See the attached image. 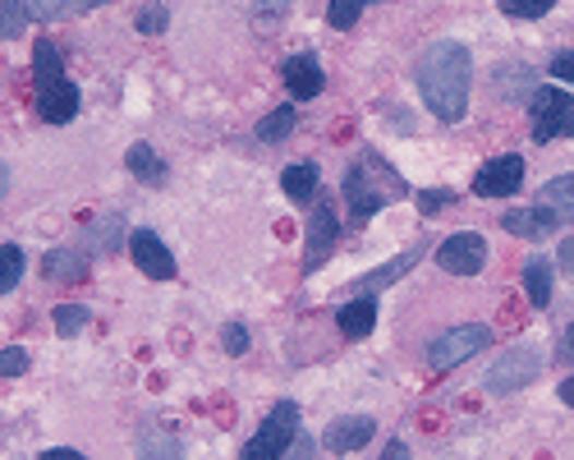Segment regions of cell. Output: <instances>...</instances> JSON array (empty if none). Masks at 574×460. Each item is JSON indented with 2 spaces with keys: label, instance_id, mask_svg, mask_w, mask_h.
I'll return each mask as SVG.
<instances>
[{
  "label": "cell",
  "instance_id": "18",
  "mask_svg": "<svg viewBox=\"0 0 574 460\" xmlns=\"http://www.w3.org/2000/svg\"><path fill=\"white\" fill-rule=\"evenodd\" d=\"M139 456L143 460H184L180 443H175V437L166 428H157V424H143L139 428Z\"/></svg>",
  "mask_w": 574,
  "mask_h": 460
},
{
  "label": "cell",
  "instance_id": "31",
  "mask_svg": "<svg viewBox=\"0 0 574 460\" xmlns=\"http://www.w3.org/2000/svg\"><path fill=\"white\" fill-rule=\"evenodd\" d=\"M551 10V0H501L505 19H542Z\"/></svg>",
  "mask_w": 574,
  "mask_h": 460
},
{
  "label": "cell",
  "instance_id": "3",
  "mask_svg": "<svg viewBox=\"0 0 574 460\" xmlns=\"http://www.w3.org/2000/svg\"><path fill=\"white\" fill-rule=\"evenodd\" d=\"M295 433H299V410L290 401H280L267 414V424H262L244 443L239 460H285V451H290V443H295Z\"/></svg>",
  "mask_w": 574,
  "mask_h": 460
},
{
  "label": "cell",
  "instance_id": "32",
  "mask_svg": "<svg viewBox=\"0 0 574 460\" xmlns=\"http://www.w3.org/2000/svg\"><path fill=\"white\" fill-rule=\"evenodd\" d=\"M19 374H28V350H0V378H19Z\"/></svg>",
  "mask_w": 574,
  "mask_h": 460
},
{
  "label": "cell",
  "instance_id": "27",
  "mask_svg": "<svg viewBox=\"0 0 574 460\" xmlns=\"http://www.w3.org/2000/svg\"><path fill=\"white\" fill-rule=\"evenodd\" d=\"M363 5H368V0H331V5H326V24L336 28V33H349V28L359 24Z\"/></svg>",
  "mask_w": 574,
  "mask_h": 460
},
{
  "label": "cell",
  "instance_id": "26",
  "mask_svg": "<svg viewBox=\"0 0 574 460\" xmlns=\"http://www.w3.org/2000/svg\"><path fill=\"white\" fill-rule=\"evenodd\" d=\"M290 129H295V106H280V111L262 116L258 139H262V143H280V139H290Z\"/></svg>",
  "mask_w": 574,
  "mask_h": 460
},
{
  "label": "cell",
  "instance_id": "35",
  "mask_svg": "<svg viewBox=\"0 0 574 460\" xmlns=\"http://www.w3.org/2000/svg\"><path fill=\"white\" fill-rule=\"evenodd\" d=\"M220 345H226V355H244V350H249V332L239 322H230L226 332H220Z\"/></svg>",
  "mask_w": 574,
  "mask_h": 460
},
{
  "label": "cell",
  "instance_id": "41",
  "mask_svg": "<svg viewBox=\"0 0 574 460\" xmlns=\"http://www.w3.org/2000/svg\"><path fill=\"white\" fill-rule=\"evenodd\" d=\"M561 401H565V405H574V378H565V382H561Z\"/></svg>",
  "mask_w": 574,
  "mask_h": 460
},
{
  "label": "cell",
  "instance_id": "38",
  "mask_svg": "<svg viewBox=\"0 0 574 460\" xmlns=\"http://www.w3.org/2000/svg\"><path fill=\"white\" fill-rule=\"evenodd\" d=\"M561 268L574 276V239H561Z\"/></svg>",
  "mask_w": 574,
  "mask_h": 460
},
{
  "label": "cell",
  "instance_id": "15",
  "mask_svg": "<svg viewBox=\"0 0 574 460\" xmlns=\"http://www.w3.org/2000/svg\"><path fill=\"white\" fill-rule=\"evenodd\" d=\"M336 318H340V332L345 337H368L372 327H378V304H372L368 295H359V299H345L340 309H336Z\"/></svg>",
  "mask_w": 574,
  "mask_h": 460
},
{
  "label": "cell",
  "instance_id": "29",
  "mask_svg": "<svg viewBox=\"0 0 574 460\" xmlns=\"http://www.w3.org/2000/svg\"><path fill=\"white\" fill-rule=\"evenodd\" d=\"M19 276H24V249H19V245H5V249H0V295L14 291Z\"/></svg>",
  "mask_w": 574,
  "mask_h": 460
},
{
  "label": "cell",
  "instance_id": "7",
  "mask_svg": "<svg viewBox=\"0 0 574 460\" xmlns=\"http://www.w3.org/2000/svg\"><path fill=\"white\" fill-rule=\"evenodd\" d=\"M482 262H488V239L478 231H459L451 239H441V249H437V268L451 276H478Z\"/></svg>",
  "mask_w": 574,
  "mask_h": 460
},
{
  "label": "cell",
  "instance_id": "19",
  "mask_svg": "<svg viewBox=\"0 0 574 460\" xmlns=\"http://www.w3.org/2000/svg\"><path fill=\"white\" fill-rule=\"evenodd\" d=\"M423 258V249H409V253H400V258H391L386 268H378V272H368L363 281H359V295H372V291H382V286H391V281H400L414 262Z\"/></svg>",
  "mask_w": 574,
  "mask_h": 460
},
{
  "label": "cell",
  "instance_id": "25",
  "mask_svg": "<svg viewBox=\"0 0 574 460\" xmlns=\"http://www.w3.org/2000/svg\"><path fill=\"white\" fill-rule=\"evenodd\" d=\"M28 24H33V10L24 0H0V37H24Z\"/></svg>",
  "mask_w": 574,
  "mask_h": 460
},
{
  "label": "cell",
  "instance_id": "43",
  "mask_svg": "<svg viewBox=\"0 0 574 460\" xmlns=\"http://www.w3.org/2000/svg\"><path fill=\"white\" fill-rule=\"evenodd\" d=\"M276 5H285V0H267V5H262V10H276Z\"/></svg>",
  "mask_w": 574,
  "mask_h": 460
},
{
  "label": "cell",
  "instance_id": "39",
  "mask_svg": "<svg viewBox=\"0 0 574 460\" xmlns=\"http://www.w3.org/2000/svg\"><path fill=\"white\" fill-rule=\"evenodd\" d=\"M561 359H565V364H574V327L561 337Z\"/></svg>",
  "mask_w": 574,
  "mask_h": 460
},
{
  "label": "cell",
  "instance_id": "34",
  "mask_svg": "<svg viewBox=\"0 0 574 460\" xmlns=\"http://www.w3.org/2000/svg\"><path fill=\"white\" fill-rule=\"evenodd\" d=\"M446 203H455L451 189H423V193H418V212H423V216H437Z\"/></svg>",
  "mask_w": 574,
  "mask_h": 460
},
{
  "label": "cell",
  "instance_id": "23",
  "mask_svg": "<svg viewBox=\"0 0 574 460\" xmlns=\"http://www.w3.org/2000/svg\"><path fill=\"white\" fill-rule=\"evenodd\" d=\"M106 5V0H33V19H74V14H87Z\"/></svg>",
  "mask_w": 574,
  "mask_h": 460
},
{
  "label": "cell",
  "instance_id": "28",
  "mask_svg": "<svg viewBox=\"0 0 574 460\" xmlns=\"http://www.w3.org/2000/svg\"><path fill=\"white\" fill-rule=\"evenodd\" d=\"M120 239H129L120 216H101V222L93 226V249H97V253H116V249H120Z\"/></svg>",
  "mask_w": 574,
  "mask_h": 460
},
{
  "label": "cell",
  "instance_id": "42",
  "mask_svg": "<svg viewBox=\"0 0 574 460\" xmlns=\"http://www.w3.org/2000/svg\"><path fill=\"white\" fill-rule=\"evenodd\" d=\"M5 189H10V170L0 166V199H5Z\"/></svg>",
  "mask_w": 574,
  "mask_h": 460
},
{
  "label": "cell",
  "instance_id": "37",
  "mask_svg": "<svg viewBox=\"0 0 574 460\" xmlns=\"http://www.w3.org/2000/svg\"><path fill=\"white\" fill-rule=\"evenodd\" d=\"M41 460H87V456H83V451H74V447H51Z\"/></svg>",
  "mask_w": 574,
  "mask_h": 460
},
{
  "label": "cell",
  "instance_id": "8",
  "mask_svg": "<svg viewBox=\"0 0 574 460\" xmlns=\"http://www.w3.org/2000/svg\"><path fill=\"white\" fill-rule=\"evenodd\" d=\"M519 185H524V157L505 152V157H492L488 166L478 170L474 193H482V199H505V193H515Z\"/></svg>",
  "mask_w": 574,
  "mask_h": 460
},
{
  "label": "cell",
  "instance_id": "14",
  "mask_svg": "<svg viewBox=\"0 0 574 460\" xmlns=\"http://www.w3.org/2000/svg\"><path fill=\"white\" fill-rule=\"evenodd\" d=\"M501 226L511 231V235L538 239V235H551L561 222H557V212H551V208H538V203H534V208H515V212H505V216H501Z\"/></svg>",
  "mask_w": 574,
  "mask_h": 460
},
{
  "label": "cell",
  "instance_id": "20",
  "mask_svg": "<svg viewBox=\"0 0 574 460\" xmlns=\"http://www.w3.org/2000/svg\"><path fill=\"white\" fill-rule=\"evenodd\" d=\"M124 166L134 170L143 185H162V180H166V162H162L147 143H134V148H129V152H124Z\"/></svg>",
  "mask_w": 574,
  "mask_h": 460
},
{
  "label": "cell",
  "instance_id": "17",
  "mask_svg": "<svg viewBox=\"0 0 574 460\" xmlns=\"http://www.w3.org/2000/svg\"><path fill=\"white\" fill-rule=\"evenodd\" d=\"M41 276H51V281H83L87 276V253L51 249L47 258H41Z\"/></svg>",
  "mask_w": 574,
  "mask_h": 460
},
{
  "label": "cell",
  "instance_id": "11",
  "mask_svg": "<svg viewBox=\"0 0 574 460\" xmlns=\"http://www.w3.org/2000/svg\"><path fill=\"white\" fill-rule=\"evenodd\" d=\"M285 87L295 93V102H313L318 93H322V64H318V56H308V51H299V56H290L285 60Z\"/></svg>",
  "mask_w": 574,
  "mask_h": 460
},
{
  "label": "cell",
  "instance_id": "24",
  "mask_svg": "<svg viewBox=\"0 0 574 460\" xmlns=\"http://www.w3.org/2000/svg\"><path fill=\"white\" fill-rule=\"evenodd\" d=\"M33 79H37V93L64 79V74H60V51L51 47V42H37V51H33Z\"/></svg>",
  "mask_w": 574,
  "mask_h": 460
},
{
  "label": "cell",
  "instance_id": "9",
  "mask_svg": "<svg viewBox=\"0 0 574 460\" xmlns=\"http://www.w3.org/2000/svg\"><path fill=\"white\" fill-rule=\"evenodd\" d=\"M336 212H331L326 203L313 208V216H308V245H303V272H318L322 262L331 258V249H336Z\"/></svg>",
  "mask_w": 574,
  "mask_h": 460
},
{
  "label": "cell",
  "instance_id": "22",
  "mask_svg": "<svg viewBox=\"0 0 574 460\" xmlns=\"http://www.w3.org/2000/svg\"><path fill=\"white\" fill-rule=\"evenodd\" d=\"M524 291H528V299H534L538 309H547V299H551V262L547 258H528L524 262Z\"/></svg>",
  "mask_w": 574,
  "mask_h": 460
},
{
  "label": "cell",
  "instance_id": "36",
  "mask_svg": "<svg viewBox=\"0 0 574 460\" xmlns=\"http://www.w3.org/2000/svg\"><path fill=\"white\" fill-rule=\"evenodd\" d=\"M551 74H557L561 83H574V51H561L557 60H551Z\"/></svg>",
  "mask_w": 574,
  "mask_h": 460
},
{
  "label": "cell",
  "instance_id": "16",
  "mask_svg": "<svg viewBox=\"0 0 574 460\" xmlns=\"http://www.w3.org/2000/svg\"><path fill=\"white\" fill-rule=\"evenodd\" d=\"M538 208H551L557 212V222H574V175H557L551 185H542Z\"/></svg>",
  "mask_w": 574,
  "mask_h": 460
},
{
  "label": "cell",
  "instance_id": "2",
  "mask_svg": "<svg viewBox=\"0 0 574 460\" xmlns=\"http://www.w3.org/2000/svg\"><path fill=\"white\" fill-rule=\"evenodd\" d=\"M400 193H409L405 175L391 170L372 148L363 152L359 162H349V170H345V203H349V222H355V226H363L372 212H382L391 199H400Z\"/></svg>",
  "mask_w": 574,
  "mask_h": 460
},
{
  "label": "cell",
  "instance_id": "6",
  "mask_svg": "<svg viewBox=\"0 0 574 460\" xmlns=\"http://www.w3.org/2000/svg\"><path fill=\"white\" fill-rule=\"evenodd\" d=\"M542 374V359H538V350H528V345H515V350H501V359L488 368V387L497 391V397H511V391L528 387Z\"/></svg>",
  "mask_w": 574,
  "mask_h": 460
},
{
  "label": "cell",
  "instance_id": "5",
  "mask_svg": "<svg viewBox=\"0 0 574 460\" xmlns=\"http://www.w3.org/2000/svg\"><path fill=\"white\" fill-rule=\"evenodd\" d=\"M528 116H534V139L538 143L557 139V134L574 139V97L561 93V87H534V106H528Z\"/></svg>",
  "mask_w": 574,
  "mask_h": 460
},
{
  "label": "cell",
  "instance_id": "1",
  "mask_svg": "<svg viewBox=\"0 0 574 460\" xmlns=\"http://www.w3.org/2000/svg\"><path fill=\"white\" fill-rule=\"evenodd\" d=\"M469 79H474V60L465 42H432L418 60V93H423L428 111L437 120H465L469 111Z\"/></svg>",
  "mask_w": 574,
  "mask_h": 460
},
{
  "label": "cell",
  "instance_id": "30",
  "mask_svg": "<svg viewBox=\"0 0 574 460\" xmlns=\"http://www.w3.org/2000/svg\"><path fill=\"white\" fill-rule=\"evenodd\" d=\"M87 318H93V314H87L83 304H60V309H56V332L60 337H74V332H83V327H87Z\"/></svg>",
  "mask_w": 574,
  "mask_h": 460
},
{
  "label": "cell",
  "instance_id": "40",
  "mask_svg": "<svg viewBox=\"0 0 574 460\" xmlns=\"http://www.w3.org/2000/svg\"><path fill=\"white\" fill-rule=\"evenodd\" d=\"M382 460H409V451H405V443H391V447L382 451Z\"/></svg>",
  "mask_w": 574,
  "mask_h": 460
},
{
  "label": "cell",
  "instance_id": "4",
  "mask_svg": "<svg viewBox=\"0 0 574 460\" xmlns=\"http://www.w3.org/2000/svg\"><path fill=\"white\" fill-rule=\"evenodd\" d=\"M488 341H492V332H488V327H482V322L451 327L446 337H437V341L428 345V368H432V374H446V368H455V364L474 359L478 350H488Z\"/></svg>",
  "mask_w": 574,
  "mask_h": 460
},
{
  "label": "cell",
  "instance_id": "12",
  "mask_svg": "<svg viewBox=\"0 0 574 460\" xmlns=\"http://www.w3.org/2000/svg\"><path fill=\"white\" fill-rule=\"evenodd\" d=\"M372 424L368 414H345V420H336V424H326V433H322V443H326V451L331 456H345V451H359L368 437H372Z\"/></svg>",
  "mask_w": 574,
  "mask_h": 460
},
{
  "label": "cell",
  "instance_id": "10",
  "mask_svg": "<svg viewBox=\"0 0 574 460\" xmlns=\"http://www.w3.org/2000/svg\"><path fill=\"white\" fill-rule=\"evenodd\" d=\"M129 253H134L143 276H152V281H170L175 276V258H170V249L152 231H134V235H129Z\"/></svg>",
  "mask_w": 574,
  "mask_h": 460
},
{
  "label": "cell",
  "instance_id": "33",
  "mask_svg": "<svg viewBox=\"0 0 574 460\" xmlns=\"http://www.w3.org/2000/svg\"><path fill=\"white\" fill-rule=\"evenodd\" d=\"M166 10L162 5H143L139 10V33H147V37H157V33H166Z\"/></svg>",
  "mask_w": 574,
  "mask_h": 460
},
{
  "label": "cell",
  "instance_id": "13",
  "mask_svg": "<svg viewBox=\"0 0 574 460\" xmlns=\"http://www.w3.org/2000/svg\"><path fill=\"white\" fill-rule=\"evenodd\" d=\"M37 116L47 120V125H64V120H74L79 116V87L70 79H60L51 87H41L37 93Z\"/></svg>",
  "mask_w": 574,
  "mask_h": 460
},
{
  "label": "cell",
  "instance_id": "21",
  "mask_svg": "<svg viewBox=\"0 0 574 460\" xmlns=\"http://www.w3.org/2000/svg\"><path fill=\"white\" fill-rule=\"evenodd\" d=\"M280 185H285V193H290V199L308 203V199L318 193V166H313V162H295V166H285Z\"/></svg>",
  "mask_w": 574,
  "mask_h": 460
}]
</instances>
